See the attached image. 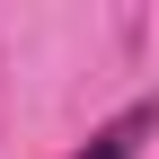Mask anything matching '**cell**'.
Instances as JSON below:
<instances>
[{"label":"cell","instance_id":"1","mask_svg":"<svg viewBox=\"0 0 159 159\" xmlns=\"http://www.w3.org/2000/svg\"><path fill=\"white\" fill-rule=\"evenodd\" d=\"M150 133H159V106L142 97V106H124L115 124H97V133H89L71 159H142V142H150Z\"/></svg>","mask_w":159,"mask_h":159}]
</instances>
